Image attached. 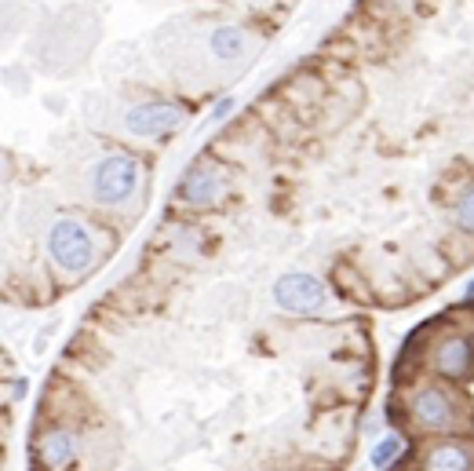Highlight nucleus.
I'll list each match as a JSON object with an SVG mask.
<instances>
[{"label":"nucleus","mask_w":474,"mask_h":471,"mask_svg":"<svg viewBox=\"0 0 474 471\" xmlns=\"http://www.w3.org/2000/svg\"><path fill=\"white\" fill-rule=\"evenodd\" d=\"M449 216H452V227L467 238H474V176L463 179L452 197H449Z\"/></svg>","instance_id":"11"},{"label":"nucleus","mask_w":474,"mask_h":471,"mask_svg":"<svg viewBox=\"0 0 474 471\" xmlns=\"http://www.w3.org/2000/svg\"><path fill=\"white\" fill-rule=\"evenodd\" d=\"M405 457V439L398 432H387L373 442V449H368V464H373V471H387L391 464H398Z\"/></svg>","instance_id":"12"},{"label":"nucleus","mask_w":474,"mask_h":471,"mask_svg":"<svg viewBox=\"0 0 474 471\" xmlns=\"http://www.w3.org/2000/svg\"><path fill=\"white\" fill-rule=\"evenodd\" d=\"M142 183H146V165L139 161V153L125 146H110L88 169V201L102 216H121L135 208Z\"/></svg>","instance_id":"3"},{"label":"nucleus","mask_w":474,"mask_h":471,"mask_svg":"<svg viewBox=\"0 0 474 471\" xmlns=\"http://www.w3.org/2000/svg\"><path fill=\"white\" fill-rule=\"evenodd\" d=\"M460 307L474 310V278H467V282H463V289H460Z\"/></svg>","instance_id":"15"},{"label":"nucleus","mask_w":474,"mask_h":471,"mask_svg":"<svg viewBox=\"0 0 474 471\" xmlns=\"http://www.w3.org/2000/svg\"><path fill=\"white\" fill-rule=\"evenodd\" d=\"M230 197V169L220 157H197L176 183V205L186 213H216Z\"/></svg>","instance_id":"7"},{"label":"nucleus","mask_w":474,"mask_h":471,"mask_svg":"<svg viewBox=\"0 0 474 471\" xmlns=\"http://www.w3.org/2000/svg\"><path fill=\"white\" fill-rule=\"evenodd\" d=\"M391 421H401L416 442L445 439V435H470V406L456 384L419 373L405 384L401 402H391Z\"/></svg>","instance_id":"1"},{"label":"nucleus","mask_w":474,"mask_h":471,"mask_svg":"<svg viewBox=\"0 0 474 471\" xmlns=\"http://www.w3.org/2000/svg\"><path fill=\"white\" fill-rule=\"evenodd\" d=\"M186 121H190V107L183 99H172V95L135 99L132 107L121 114L125 135H132L139 143H161V139L176 135Z\"/></svg>","instance_id":"5"},{"label":"nucleus","mask_w":474,"mask_h":471,"mask_svg":"<svg viewBox=\"0 0 474 471\" xmlns=\"http://www.w3.org/2000/svg\"><path fill=\"white\" fill-rule=\"evenodd\" d=\"M416 471H474V435H445L419 442Z\"/></svg>","instance_id":"9"},{"label":"nucleus","mask_w":474,"mask_h":471,"mask_svg":"<svg viewBox=\"0 0 474 471\" xmlns=\"http://www.w3.org/2000/svg\"><path fill=\"white\" fill-rule=\"evenodd\" d=\"M424 373L449 380V384H467L474 377V329L467 326H442L431 333L424 344Z\"/></svg>","instance_id":"4"},{"label":"nucleus","mask_w":474,"mask_h":471,"mask_svg":"<svg viewBox=\"0 0 474 471\" xmlns=\"http://www.w3.org/2000/svg\"><path fill=\"white\" fill-rule=\"evenodd\" d=\"M110 234L95 216L84 213H63L44 227V259L56 278L63 282H81L95 275L107 259Z\"/></svg>","instance_id":"2"},{"label":"nucleus","mask_w":474,"mask_h":471,"mask_svg":"<svg viewBox=\"0 0 474 471\" xmlns=\"http://www.w3.org/2000/svg\"><path fill=\"white\" fill-rule=\"evenodd\" d=\"M252 48H255V37L241 22H220L208 30V56L216 63H241Z\"/></svg>","instance_id":"10"},{"label":"nucleus","mask_w":474,"mask_h":471,"mask_svg":"<svg viewBox=\"0 0 474 471\" xmlns=\"http://www.w3.org/2000/svg\"><path fill=\"white\" fill-rule=\"evenodd\" d=\"M84 449V428L77 421H59V416H44L30 442L33 471H73L81 464Z\"/></svg>","instance_id":"6"},{"label":"nucleus","mask_w":474,"mask_h":471,"mask_svg":"<svg viewBox=\"0 0 474 471\" xmlns=\"http://www.w3.org/2000/svg\"><path fill=\"white\" fill-rule=\"evenodd\" d=\"M274 303L281 314H292V318H314L329 303V285L325 278L310 271H285L274 282Z\"/></svg>","instance_id":"8"},{"label":"nucleus","mask_w":474,"mask_h":471,"mask_svg":"<svg viewBox=\"0 0 474 471\" xmlns=\"http://www.w3.org/2000/svg\"><path fill=\"white\" fill-rule=\"evenodd\" d=\"M26 391H30V380H26V377H15V380H8V395H4V402L12 406V402H19Z\"/></svg>","instance_id":"14"},{"label":"nucleus","mask_w":474,"mask_h":471,"mask_svg":"<svg viewBox=\"0 0 474 471\" xmlns=\"http://www.w3.org/2000/svg\"><path fill=\"white\" fill-rule=\"evenodd\" d=\"M234 110H237V99H234V95H223L216 107H212V114H208V121H212V125H223L227 118H234Z\"/></svg>","instance_id":"13"}]
</instances>
